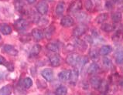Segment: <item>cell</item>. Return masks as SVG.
Instances as JSON below:
<instances>
[{
	"mask_svg": "<svg viewBox=\"0 0 123 95\" xmlns=\"http://www.w3.org/2000/svg\"><path fill=\"white\" fill-rule=\"evenodd\" d=\"M82 9V2L80 0H74L71 2L68 8V12L71 13H77Z\"/></svg>",
	"mask_w": 123,
	"mask_h": 95,
	"instance_id": "1",
	"label": "cell"
},
{
	"mask_svg": "<svg viewBox=\"0 0 123 95\" xmlns=\"http://www.w3.org/2000/svg\"><path fill=\"white\" fill-rule=\"evenodd\" d=\"M37 11L39 12L40 15H46L48 12L49 10V5L47 4V2L46 1H40L38 2V4L36 6Z\"/></svg>",
	"mask_w": 123,
	"mask_h": 95,
	"instance_id": "2",
	"label": "cell"
},
{
	"mask_svg": "<svg viewBox=\"0 0 123 95\" xmlns=\"http://www.w3.org/2000/svg\"><path fill=\"white\" fill-rule=\"evenodd\" d=\"M14 26H15L16 30L19 32H23L26 30L28 26V22L25 19H19L14 23Z\"/></svg>",
	"mask_w": 123,
	"mask_h": 95,
	"instance_id": "3",
	"label": "cell"
},
{
	"mask_svg": "<svg viewBox=\"0 0 123 95\" xmlns=\"http://www.w3.org/2000/svg\"><path fill=\"white\" fill-rule=\"evenodd\" d=\"M87 27L84 24H80V25L75 27V29L73 30V36L74 37L78 38L80 36H83L87 32Z\"/></svg>",
	"mask_w": 123,
	"mask_h": 95,
	"instance_id": "4",
	"label": "cell"
},
{
	"mask_svg": "<svg viewBox=\"0 0 123 95\" xmlns=\"http://www.w3.org/2000/svg\"><path fill=\"white\" fill-rule=\"evenodd\" d=\"M61 24L63 27H65V28L71 27L74 25V19L70 16H65L61 19Z\"/></svg>",
	"mask_w": 123,
	"mask_h": 95,
	"instance_id": "5",
	"label": "cell"
},
{
	"mask_svg": "<svg viewBox=\"0 0 123 95\" xmlns=\"http://www.w3.org/2000/svg\"><path fill=\"white\" fill-rule=\"evenodd\" d=\"M79 58H80V56L72 53L68 56V57L66 58V62L68 63L69 65H71L72 66H78Z\"/></svg>",
	"mask_w": 123,
	"mask_h": 95,
	"instance_id": "6",
	"label": "cell"
},
{
	"mask_svg": "<svg viewBox=\"0 0 123 95\" xmlns=\"http://www.w3.org/2000/svg\"><path fill=\"white\" fill-rule=\"evenodd\" d=\"M42 77L48 82H50L54 79V72L50 68H46L43 70H42L41 72Z\"/></svg>",
	"mask_w": 123,
	"mask_h": 95,
	"instance_id": "7",
	"label": "cell"
},
{
	"mask_svg": "<svg viewBox=\"0 0 123 95\" xmlns=\"http://www.w3.org/2000/svg\"><path fill=\"white\" fill-rule=\"evenodd\" d=\"M2 50L5 53H6L7 54L11 55V56H17L18 55V53H19L18 50H17L13 46L9 45V44H6L3 46Z\"/></svg>",
	"mask_w": 123,
	"mask_h": 95,
	"instance_id": "8",
	"label": "cell"
},
{
	"mask_svg": "<svg viewBox=\"0 0 123 95\" xmlns=\"http://www.w3.org/2000/svg\"><path fill=\"white\" fill-rule=\"evenodd\" d=\"M49 60H50V64L54 67H57L61 64V57L56 53H52L49 57Z\"/></svg>",
	"mask_w": 123,
	"mask_h": 95,
	"instance_id": "9",
	"label": "cell"
},
{
	"mask_svg": "<svg viewBox=\"0 0 123 95\" xmlns=\"http://www.w3.org/2000/svg\"><path fill=\"white\" fill-rule=\"evenodd\" d=\"M71 70H63L58 74V77L60 80H61L63 82H66L70 80L71 78Z\"/></svg>",
	"mask_w": 123,
	"mask_h": 95,
	"instance_id": "10",
	"label": "cell"
},
{
	"mask_svg": "<svg viewBox=\"0 0 123 95\" xmlns=\"http://www.w3.org/2000/svg\"><path fill=\"white\" fill-rule=\"evenodd\" d=\"M32 36L36 40H41L44 37L43 31L40 29H33L32 30Z\"/></svg>",
	"mask_w": 123,
	"mask_h": 95,
	"instance_id": "11",
	"label": "cell"
},
{
	"mask_svg": "<svg viewBox=\"0 0 123 95\" xmlns=\"http://www.w3.org/2000/svg\"><path fill=\"white\" fill-rule=\"evenodd\" d=\"M112 51V47H111L110 45H104L102 46L101 48L98 53H99V55H101V56H107Z\"/></svg>",
	"mask_w": 123,
	"mask_h": 95,
	"instance_id": "12",
	"label": "cell"
},
{
	"mask_svg": "<svg viewBox=\"0 0 123 95\" xmlns=\"http://www.w3.org/2000/svg\"><path fill=\"white\" fill-rule=\"evenodd\" d=\"M74 44L80 51H84L87 49V43L85 41L76 37V40H74Z\"/></svg>",
	"mask_w": 123,
	"mask_h": 95,
	"instance_id": "13",
	"label": "cell"
},
{
	"mask_svg": "<svg viewBox=\"0 0 123 95\" xmlns=\"http://www.w3.org/2000/svg\"><path fill=\"white\" fill-rule=\"evenodd\" d=\"M101 80H102L98 77H92L90 80V83L94 89L98 90V88L99 87L100 84L101 83Z\"/></svg>",
	"mask_w": 123,
	"mask_h": 95,
	"instance_id": "14",
	"label": "cell"
},
{
	"mask_svg": "<svg viewBox=\"0 0 123 95\" xmlns=\"http://www.w3.org/2000/svg\"><path fill=\"white\" fill-rule=\"evenodd\" d=\"M0 32L4 35H9L12 33V27L6 23H0Z\"/></svg>",
	"mask_w": 123,
	"mask_h": 95,
	"instance_id": "15",
	"label": "cell"
},
{
	"mask_svg": "<svg viewBox=\"0 0 123 95\" xmlns=\"http://www.w3.org/2000/svg\"><path fill=\"white\" fill-rule=\"evenodd\" d=\"M54 31H55V26L54 25L49 26L43 32L44 36H46V38H47V40H50L53 36V35H54Z\"/></svg>",
	"mask_w": 123,
	"mask_h": 95,
	"instance_id": "16",
	"label": "cell"
},
{
	"mask_svg": "<svg viewBox=\"0 0 123 95\" xmlns=\"http://www.w3.org/2000/svg\"><path fill=\"white\" fill-rule=\"evenodd\" d=\"M98 90H99V92H101V94H107L108 92V90H109V85H108L107 81L102 80Z\"/></svg>",
	"mask_w": 123,
	"mask_h": 95,
	"instance_id": "17",
	"label": "cell"
},
{
	"mask_svg": "<svg viewBox=\"0 0 123 95\" xmlns=\"http://www.w3.org/2000/svg\"><path fill=\"white\" fill-rule=\"evenodd\" d=\"M100 70V67L96 63H92L87 68V73L89 74H95Z\"/></svg>",
	"mask_w": 123,
	"mask_h": 95,
	"instance_id": "18",
	"label": "cell"
},
{
	"mask_svg": "<svg viewBox=\"0 0 123 95\" xmlns=\"http://www.w3.org/2000/svg\"><path fill=\"white\" fill-rule=\"evenodd\" d=\"M47 49L53 53H57L60 50V47L57 43H56V42H50V43H47Z\"/></svg>",
	"mask_w": 123,
	"mask_h": 95,
	"instance_id": "19",
	"label": "cell"
},
{
	"mask_svg": "<svg viewBox=\"0 0 123 95\" xmlns=\"http://www.w3.org/2000/svg\"><path fill=\"white\" fill-rule=\"evenodd\" d=\"M65 9V5L64 2H58V4L57 5V7H56V14L58 16H61L64 14Z\"/></svg>",
	"mask_w": 123,
	"mask_h": 95,
	"instance_id": "20",
	"label": "cell"
},
{
	"mask_svg": "<svg viewBox=\"0 0 123 95\" xmlns=\"http://www.w3.org/2000/svg\"><path fill=\"white\" fill-rule=\"evenodd\" d=\"M108 19V13H101L95 18V23L98 24H101L105 23Z\"/></svg>",
	"mask_w": 123,
	"mask_h": 95,
	"instance_id": "21",
	"label": "cell"
},
{
	"mask_svg": "<svg viewBox=\"0 0 123 95\" xmlns=\"http://www.w3.org/2000/svg\"><path fill=\"white\" fill-rule=\"evenodd\" d=\"M101 30H103L104 32H106V33H110L112 30L115 29V26L113 24H110V23H101Z\"/></svg>",
	"mask_w": 123,
	"mask_h": 95,
	"instance_id": "22",
	"label": "cell"
},
{
	"mask_svg": "<svg viewBox=\"0 0 123 95\" xmlns=\"http://www.w3.org/2000/svg\"><path fill=\"white\" fill-rule=\"evenodd\" d=\"M12 92V87L10 85H6L0 89V94L1 95H9Z\"/></svg>",
	"mask_w": 123,
	"mask_h": 95,
	"instance_id": "23",
	"label": "cell"
},
{
	"mask_svg": "<svg viewBox=\"0 0 123 95\" xmlns=\"http://www.w3.org/2000/svg\"><path fill=\"white\" fill-rule=\"evenodd\" d=\"M115 59L117 64H123V51L118 50L115 54Z\"/></svg>",
	"mask_w": 123,
	"mask_h": 95,
	"instance_id": "24",
	"label": "cell"
},
{
	"mask_svg": "<svg viewBox=\"0 0 123 95\" xmlns=\"http://www.w3.org/2000/svg\"><path fill=\"white\" fill-rule=\"evenodd\" d=\"M79 76V71L77 68H74V70H71V78H70V80H71V83H75L76 81L78 80Z\"/></svg>",
	"mask_w": 123,
	"mask_h": 95,
	"instance_id": "25",
	"label": "cell"
},
{
	"mask_svg": "<svg viewBox=\"0 0 123 95\" xmlns=\"http://www.w3.org/2000/svg\"><path fill=\"white\" fill-rule=\"evenodd\" d=\"M76 18L79 22L84 23L87 20H88V16L84 12H78L76 14Z\"/></svg>",
	"mask_w": 123,
	"mask_h": 95,
	"instance_id": "26",
	"label": "cell"
},
{
	"mask_svg": "<svg viewBox=\"0 0 123 95\" xmlns=\"http://www.w3.org/2000/svg\"><path fill=\"white\" fill-rule=\"evenodd\" d=\"M41 51V46L39 44H36L34 45L33 48L31 49L30 50V56H33V57H36L38 54L40 53Z\"/></svg>",
	"mask_w": 123,
	"mask_h": 95,
	"instance_id": "27",
	"label": "cell"
},
{
	"mask_svg": "<svg viewBox=\"0 0 123 95\" xmlns=\"http://www.w3.org/2000/svg\"><path fill=\"white\" fill-rule=\"evenodd\" d=\"M122 13L119 12H115L111 14V19L113 21L114 23H120L122 20Z\"/></svg>",
	"mask_w": 123,
	"mask_h": 95,
	"instance_id": "28",
	"label": "cell"
},
{
	"mask_svg": "<svg viewBox=\"0 0 123 95\" xmlns=\"http://www.w3.org/2000/svg\"><path fill=\"white\" fill-rule=\"evenodd\" d=\"M122 37H123V34H122V30H118L112 35L111 39L114 42H119L122 40Z\"/></svg>",
	"mask_w": 123,
	"mask_h": 95,
	"instance_id": "29",
	"label": "cell"
},
{
	"mask_svg": "<svg viewBox=\"0 0 123 95\" xmlns=\"http://www.w3.org/2000/svg\"><path fill=\"white\" fill-rule=\"evenodd\" d=\"M67 93H68V89L64 85L59 86L57 88V90H55V94L57 95H64L67 94Z\"/></svg>",
	"mask_w": 123,
	"mask_h": 95,
	"instance_id": "30",
	"label": "cell"
},
{
	"mask_svg": "<svg viewBox=\"0 0 123 95\" xmlns=\"http://www.w3.org/2000/svg\"><path fill=\"white\" fill-rule=\"evenodd\" d=\"M33 82L32 79L30 78V77H26V78H24V80H23V86L26 89L30 88V87L33 86Z\"/></svg>",
	"mask_w": 123,
	"mask_h": 95,
	"instance_id": "31",
	"label": "cell"
},
{
	"mask_svg": "<svg viewBox=\"0 0 123 95\" xmlns=\"http://www.w3.org/2000/svg\"><path fill=\"white\" fill-rule=\"evenodd\" d=\"M102 63L104 66L108 70H110L112 68V62L111 60L108 57H104L102 59Z\"/></svg>",
	"mask_w": 123,
	"mask_h": 95,
	"instance_id": "32",
	"label": "cell"
},
{
	"mask_svg": "<svg viewBox=\"0 0 123 95\" xmlns=\"http://www.w3.org/2000/svg\"><path fill=\"white\" fill-rule=\"evenodd\" d=\"M15 7H16V9L18 12L23 11V8H24V2L22 1V0H17V1L15 2Z\"/></svg>",
	"mask_w": 123,
	"mask_h": 95,
	"instance_id": "33",
	"label": "cell"
},
{
	"mask_svg": "<svg viewBox=\"0 0 123 95\" xmlns=\"http://www.w3.org/2000/svg\"><path fill=\"white\" fill-rule=\"evenodd\" d=\"M89 57L91 59L95 60L99 57V53H98L96 50H91L89 52Z\"/></svg>",
	"mask_w": 123,
	"mask_h": 95,
	"instance_id": "34",
	"label": "cell"
},
{
	"mask_svg": "<svg viewBox=\"0 0 123 95\" xmlns=\"http://www.w3.org/2000/svg\"><path fill=\"white\" fill-rule=\"evenodd\" d=\"M88 62V58L87 57H80L79 61L78 63V66H84L86 63Z\"/></svg>",
	"mask_w": 123,
	"mask_h": 95,
	"instance_id": "35",
	"label": "cell"
},
{
	"mask_svg": "<svg viewBox=\"0 0 123 95\" xmlns=\"http://www.w3.org/2000/svg\"><path fill=\"white\" fill-rule=\"evenodd\" d=\"M115 5V0H108V1L105 2V8L108 10H111L114 8Z\"/></svg>",
	"mask_w": 123,
	"mask_h": 95,
	"instance_id": "36",
	"label": "cell"
},
{
	"mask_svg": "<svg viewBox=\"0 0 123 95\" xmlns=\"http://www.w3.org/2000/svg\"><path fill=\"white\" fill-rule=\"evenodd\" d=\"M84 6H85V9L87 11H91L93 8V2L91 0H86L85 2H84Z\"/></svg>",
	"mask_w": 123,
	"mask_h": 95,
	"instance_id": "37",
	"label": "cell"
},
{
	"mask_svg": "<svg viewBox=\"0 0 123 95\" xmlns=\"http://www.w3.org/2000/svg\"><path fill=\"white\" fill-rule=\"evenodd\" d=\"M5 66H6V68L8 69L9 71H12L14 70V66H13V64L12 63H9V62H6V63L5 64Z\"/></svg>",
	"mask_w": 123,
	"mask_h": 95,
	"instance_id": "38",
	"label": "cell"
},
{
	"mask_svg": "<svg viewBox=\"0 0 123 95\" xmlns=\"http://www.w3.org/2000/svg\"><path fill=\"white\" fill-rule=\"evenodd\" d=\"M20 40L21 42H28L30 40V36H27V35H23V37H20Z\"/></svg>",
	"mask_w": 123,
	"mask_h": 95,
	"instance_id": "39",
	"label": "cell"
},
{
	"mask_svg": "<svg viewBox=\"0 0 123 95\" xmlns=\"http://www.w3.org/2000/svg\"><path fill=\"white\" fill-rule=\"evenodd\" d=\"M6 59H5V57H3L2 56H1L0 55V64L1 65H4L5 66V64L6 63Z\"/></svg>",
	"mask_w": 123,
	"mask_h": 95,
	"instance_id": "40",
	"label": "cell"
},
{
	"mask_svg": "<svg viewBox=\"0 0 123 95\" xmlns=\"http://www.w3.org/2000/svg\"><path fill=\"white\" fill-rule=\"evenodd\" d=\"M115 2L116 5H122L123 3V0H115Z\"/></svg>",
	"mask_w": 123,
	"mask_h": 95,
	"instance_id": "41",
	"label": "cell"
},
{
	"mask_svg": "<svg viewBox=\"0 0 123 95\" xmlns=\"http://www.w3.org/2000/svg\"><path fill=\"white\" fill-rule=\"evenodd\" d=\"M26 2L29 3V4H34V3L37 2V0H26Z\"/></svg>",
	"mask_w": 123,
	"mask_h": 95,
	"instance_id": "42",
	"label": "cell"
},
{
	"mask_svg": "<svg viewBox=\"0 0 123 95\" xmlns=\"http://www.w3.org/2000/svg\"><path fill=\"white\" fill-rule=\"evenodd\" d=\"M118 84H119V86H121L122 87H123V78H122V79L119 80Z\"/></svg>",
	"mask_w": 123,
	"mask_h": 95,
	"instance_id": "43",
	"label": "cell"
},
{
	"mask_svg": "<svg viewBox=\"0 0 123 95\" xmlns=\"http://www.w3.org/2000/svg\"><path fill=\"white\" fill-rule=\"evenodd\" d=\"M46 1H47V2H52V1H54V0H46Z\"/></svg>",
	"mask_w": 123,
	"mask_h": 95,
	"instance_id": "44",
	"label": "cell"
},
{
	"mask_svg": "<svg viewBox=\"0 0 123 95\" xmlns=\"http://www.w3.org/2000/svg\"><path fill=\"white\" fill-rule=\"evenodd\" d=\"M0 39H1V36H0Z\"/></svg>",
	"mask_w": 123,
	"mask_h": 95,
	"instance_id": "45",
	"label": "cell"
}]
</instances>
